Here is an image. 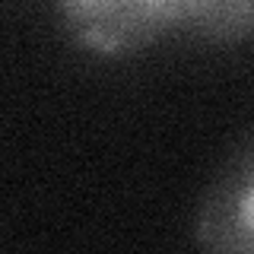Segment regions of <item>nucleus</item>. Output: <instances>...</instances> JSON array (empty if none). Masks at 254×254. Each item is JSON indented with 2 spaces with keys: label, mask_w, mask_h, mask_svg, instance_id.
I'll return each instance as SVG.
<instances>
[{
  "label": "nucleus",
  "mask_w": 254,
  "mask_h": 254,
  "mask_svg": "<svg viewBox=\"0 0 254 254\" xmlns=\"http://www.w3.org/2000/svg\"><path fill=\"white\" fill-rule=\"evenodd\" d=\"M61 22L99 58L137 54L181 22L178 0H58Z\"/></svg>",
  "instance_id": "1"
},
{
  "label": "nucleus",
  "mask_w": 254,
  "mask_h": 254,
  "mask_svg": "<svg viewBox=\"0 0 254 254\" xmlns=\"http://www.w3.org/2000/svg\"><path fill=\"white\" fill-rule=\"evenodd\" d=\"M254 156L251 143L226 162L219 178L210 185L200 216H197V242L219 254H251L254 248Z\"/></svg>",
  "instance_id": "2"
},
{
  "label": "nucleus",
  "mask_w": 254,
  "mask_h": 254,
  "mask_svg": "<svg viewBox=\"0 0 254 254\" xmlns=\"http://www.w3.org/2000/svg\"><path fill=\"white\" fill-rule=\"evenodd\" d=\"M181 22L219 45H235L251 35V0H178Z\"/></svg>",
  "instance_id": "3"
}]
</instances>
